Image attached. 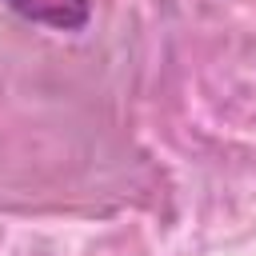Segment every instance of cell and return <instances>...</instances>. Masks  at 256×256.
<instances>
[{"instance_id":"obj_1","label":"cell","mask_w":256,"mask_h":256,"mask_svg":"<svg viewBox=\"0 0 256 256\" xmlns=\"http://www.w3.org/2000/svg\"><path fill=\"white\" fill-rule=\"evenodd\" d=\"M8 8L56 32H80L92 20V0H8Z\"/></svg>"}]
</instances>
